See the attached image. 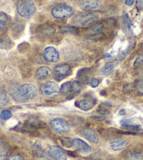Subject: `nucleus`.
I'll list each match as a JSON object with an SVG mask.
<instances>
[{
    "label": "nucleus",
    "instance_id": "1",
    "mask_svg": "<svg viewBox=\"0 0 143 160\" xmlns=\"http://www.w3.org/2000/svg\"><path fill=\"white\" fill-rule=\"evenodd\" d=\"M38 95V91L35 85L25 84L21 85L12 93L14 100L20 102H23L35 98Z\"/></svg>",
    "mask_w": 143,
    "mask_h": 160
},
{
    "label": "nucleus",
    "instance_id": "2",
    "mask_svg": "<svg viewBox=\"0 0 143 160\" xmlns=\"http://www.w3.org/2000/svg\"><path fill=\"white\" fill-rule=\"evenodd\" d=\"M36 11L35 4L32 0H18L17 3V12L21 17L28 18Z\"/></svg>",
    "mask_w": 143,
    "mask_h": 160
},
{
    "label": "nucleus",
    "instance_id": "3",
    "mask_svg": "<svg viewBox=\"0 0 143 160\" xmlns=\"http://www.w3.org/2000/svg\"><path fill=\"white\" fill-rule=\"evenodd\" d=\"M51 14L54 18L57 19H63L72 16L74 14V10L68 5L58 4L52 8Z\"/></svg>",
    "mask_w": 143,
    "mask_h": 160
},
{
    "label": "nucleus",
    "instance_id": "4",
    "mask_svg": "<svg viewBox=\"0 0 143 160\" xmlns=\"http://www.w3.org/2000/svg\"><path fill=\"white\" fill-rule=\"evenodd\" d=\"M44 126H45V124L44 122H42L41 120L32 118L28 119L27 122H25L22 124L21 130L22 131H25V132L32 134V135H35L36 133H37L39 128H43Z\"/></svg>",
    "mask_w": 143,
    "mask_h": 160
},
{
    "label": "nucleus",
    "instance_id": "5",
    "mask_svg": "<svg viewBox=\"0 0 143 160\" xmlns=\"http://www.w3.org/2000/svg\"><path fill=\"white\" fill-rule=\"evenodd\" d=\"M50 126L51 128L58 133H66L71 129L69 123L62 118H56L51 120Z\"/></svg>",
    "mask_w": 143,
    "mask_h": 160
},
{
    "label": "nucleus",
    "instance_id": "6",
    "mask_svg": "<svg viewBox=\"0 0 143 160\" xmlns=\"http://www.w3.org/2000/svg\"><path fill=\"white\" fill-rule=\"evenodd\" d=\"M98 15L93 13H86L76 16L72 18L74 24L79 25H88L98 21Z\"/></svg>",
    "mask_w": 143,
    "mask_h": 160
},
{
    "label": "nucleus",
    "instance_id": "7",
    "mask_svg": "<svg viewBox=\"0 0 143 160\" xmlns=\"http://www.w3.org/2000/svg\"><path fill=\"white\" fill-rule=\"evenodd\" d=\"M39 91L43 96L53 97L60 92V88L57 83L50 81L45 82L40 86Z\"/></svg>",
    "mask_w": 143,
    "mask_h": 160
},
{
    "label": "nucleus",
    "instance_id": "8",
    "mask_svg": "<svg viewBox=\"0 0 143 160\" xmlns=\"http://www.w3.org/2000/svg\"><path fill=\"white\" fill-rule=\"evenodd\" d=\"M71 70V68L67 63H62L56 65L54 68L53 73H54V78L57 81H61L64 79L66 77L69 75Z\"/></svg>",
    "mask_w": 143,
    "mask_h": 160
},
{
    "label": "nucleus",
    "instance_id": "9",
    "mask_svg": "<svg viewBox=\"0 0 143 160\" xmlns=\"http://www.w3.org/2000/svg\"><path fill=\"white\" fill-rule=\"evenodd\" d=\"M96 103V99L93 96H86L84 98L80 100V101H76L75 105L84 111H88L94 107Z\"/></svg>",
    "mask_w": 143,
    "mask_h": 160
},
{
    "label": "nucleus",
    "instance_id": "10",
    "mask_svg": "<svg viewBox=\"0 0 143 160\" xmlns=\"http://www.w3.org/2000/svg\"><path fill=\"white\" fill-rule=\"evenodd\" d=\"M48 155L54 160H67L66 152L56 145H51L49 147Z\"/></svg>",
    "mask_w": 143,
    "mask_h": 160
},
{
    "label": "nucleus",
    "instance_id": "11",
    "mask_svg": "<svg viewBox=\"0 0 143 160\" xmlns=\"http://www.w3.org/2000/svg\"><path fill=\"white\" fill-rule=\"evenodd\" d=\"M43 56L46 61L51 62H58L60 60L58 51L53 47L46 48L43 53Z\"/></svg>",
    "mask_w": 143,
    "mask_h": 160
},
{
    "label": "nucleus",
    "instance_id": "12",
    "mask_svg": "<svg viewBox=\"0 0 143 160\" xmlns=\"http://www.w3.org/2000/svg\"><path fill=\"white\" fill-rule=\"evenodd\" d=\"M80 8L85 11L98 10L101 7V3L98 0H79Z\"/></svg>",
    "mask_w": 143,
    "mask_h": 160
},
{
    "label": "nucleus",
    "instance_id": "13",
    "mask_svg": "<svg viewBox=\"0 0 143 160\" xmlns=\"http://www.w3.org/2000/svg\"><path fill=\"white\" fill-rule=\"evenodd\" d=\"M81 135L88 141L94 144H98L100 141L99 136L95 131L91 128H84L81 130Z\"/></svg>",
    "mask_w": 143,
    "mask_h": 160
},
{
    "label": "nucleus",
    "instance_id": "14",
    "mask_svg": "<svg viewBox=\"0 0 143 160\" xmlns=\"http://www.w3.org/2000/svg\"><path fill=\"white\" fill-rule=\"evenodd\" d=\"M105 29V25L102 22H95V23L91 25L90 27H88V32L91 36H98L102 35Z\"/></svg>",
    "mask_w": 143,
    "mask_h": 160
},
{
    "label": "nucleus",
    "instance_id": "15",
    "mask_svg": "<svg viewBox=\"0 0 143 160\" xmlns=\"http://www.w3.org/2000/svg\"><path fill=\"white\" fill-rule=\"evenodd\" d=\"M128 144V140L126 138H117L110 142V147L114 151H121L125 149Z\"/></svg>",
    "mask_w": 143,
    "mask_h": 160
},
{
    "label": "nucleus",
    "instance_id": "16",
    "mask_svg": "<svg viewBox=\"0 0 143 160\" xmlns=\"http://www.w3.org/2000/svg\"><path fill=\"white\" fill-rule=\"evenodd\" d=\"M11 150V145L4 138H0V160L7 158Z\"/></svg>",
    "mask_w": 143,
    "mask_h": 160
},
{
    "label": "nucleus",
    "instance_id": "17",
    "mask_svg": "<svg viewBox=\"0 0 143 160\" xmlns=\"http://www.w3.org/2000/svg\"><path fill=\"white\" fill-rule=\"evenodd\" d=\"M74 146L76 147L77 150H78L79 152L87 154V153H89L91 151V147L90 145L81 139L74 138Z\"/></svg>",
    "mask_w": 143,
    "mask_h": 160
},
{
    "label": "nucleus",
    "instance_id": "18",
    "mask_svg": "<svg viewBox=\"0 0 143 160\" xmlns=\"http://www.w3.org/2000/svg\"><path fill=\"white\" fill-rule=\"evenodd\" d=\"M52 75V71L49 68L42 66L37 70L35 72V78L39 80L45 79Z\"/></svg>",
    "mask_w": 143,
    "mask_h": 160
},
{
    "label": "nucleus",
    "instance_id": "19",
    "mask_svg": "<svg viewBox=\"0 0 143 160\" xmlns=\"http://www.w3.org/2000/svg\"><path fill=\"white\" fill-rule=\"evenodd\" d=\"M90 69L89 68H82V69L79 70L76 73L77 78H79L80 80V82L83 83V84H88V81H89L90 78Z\"/></svg>",
    "mask_w": 143,
    "mask_h": 160
},
{
    "label": "nucleus",
    "instance_id": "20",
    "mask_svg": "<svg viewBox=\"0 0 143 160\" xmlns=\"http://www.w3.org/2000/svg\"><path fill=\"white\" fill-rule=\"evenodd\" d=\"M125 160H143V151L132 150L125 156Z\"/></svg>",
    "mask_w": 143,
    "mask_h": 160
},
{
    "label": "nucleus",
    "instance_id": "21",
    "mask_svg": "<svg viewBox=\"0 0 143 160\" xmlns=\"http://www.w3.org/2000/svg\"><path fill=\"white\" fill-rule=\"evenodd\" d=\"M60 93L62 96H68L72 93V82L68 81L63 83L60 88Z\"/></svg>",
    "mask_w": 143,
    "mask_h": 160
},
{
    "label": "nucleus",
    "instance_id": "22",
    "mask_svg": "<svg viewBox=\"0 0 143 160\" xmlns=\"http://www.w3.org/2000/svg\"><path fill=\"white\" fill-rule=\"evenodd\" d=\"M8 22V16L3 11H0V32L4 31L7 28Z\"/></svg>",
    "mask_w": 143,
    "mask_h": 160
},
{
    "label": "nucleus",
    "instance_id": "23",
    "mask_svg": "<svg viewBox=\"0 0 143 160\" xmlns=\"http://www.w3.org/2000/svg\"><path fill=\"white\" fill-rule=\"evenodd\" d=\"M13 47V43L8 37H4L0 39V47L4 49H8Z\"/></svg>",
    "mask_w": 143,
    "mask_h": 160
},
{
    "label": "nucleus",
    "instance_id": "24",
    "mask_svg": "<svg viewBox=\"0 0 143 160\" xmlns=\"http://www.w3.org/2000/svg\"><path fill=\"white\" fill-rule=\"evenodd\" d=\"M116 66V63L114 62H109L105 63L104 66L101 68V74L102 75H107L109 72H110L111 70L114 69Z\"/></svg>",
    "mask_w": 143,
    "mask_h": 160
},
{
    "label": "nucleus",
    "instance_id": "25",
    "mask_svg": "<svg viewBox=\"0 0 143 160\" xmlns=\"http://www.w3.org/2000/svg\"><path fill=\"white\" fill-rule=\"evenodd\" d=\"M56 32V29L51 25H44V27L41 28V32L44 35H52Z\"/></svg>",
    "mask_w": 143,
    "mask_h": 160
},
{
    "label": "nucleus",
    "instance_id": "26",
    "mask_svg": "<svg viewBox=\"0 0 143 160\" xmlns=\"http://www.w3.org/2000/svg\"><path fill=\"white\" fill-rule=\"evenodd\" d=\"M122 128L126 130V131H132V132H138V131H141V126L139 125H133V124H122L121 125Z\"/></svg>",
    "mask_w": 143,
    "mask_h": 160
},
{
    "label": "nucleus",
    "instance_id": "27",
    "mask_svg": "<svg viewBox=\"0 0 143 160\" xmlns=\"http://www.w3.org/2000/svg\"><path fill=\"white\" fill-rule=\"evenodd\" d=\"M61 142L62 145L67 148H70L74 146V139H72L69 137H62L61 138Z\"/></svg>",
    "mask_w": 143,
    "mask_h": 160
},
{
    "label": "nucleus",
    "instance_id": "28",
    "mask_svg": "<svg viewBox=\"0 0 143 160\" xmlns=\"http://www.w3.org/2000/svg\"><path fill=\"white\" fill-rule=\"evenodd\" d=\"M135 44H136V42H133V43H132V44H131L127 47L126 49L123 51L122 52L120 53L119 54V56H117V59H118V60H123V59H124L125 57L128 55V53H129L130 51L134 48V47H135Z\"/></svg>",
    "mask_w": 143,
    "mask_h": 160
},
{
    "label": "nucleus",
    "instance_id": "29",
    "mask_svg": "<svg viewBox=\"0 0 143 160\" xmlns=\"http://www.w3.org/2000/svg\"><path fill=\"white\" fill-rule=\"evenodd\" d=\"M62 30L63 32L73 34V35H77L79 32V28L74 26H70V25H67V26H64L62 28Z\"/></svg>",
    "mask_w": 143,
    "mask_h": 160
},
{
    "label": "nucleus",
    "instance_id": "30",
    "mask_svg": "<svg viewBox=\"0 0 143 160\" xmlns=\"http://www.w3.org/2000/svg\"><path fill=\"white\" fill-rule=\"evenodd\" d=\"M9 102V98L7 94L4 91H0V107L7 105Z\"/></svg>",
    "mask_w": 143,
    "mask_h": 160
},
{
    "label": "nucleus",
    "instance_id": "31",
    "mask_svg": "<svg viewBox=\"0 0 143 160\" xmlns=\"http://www.w3.org/2000/svg\"><path fill=\"white\" fill-rule=\"evenodd\" d=\"M72 93H78L81 89V83L78 80H75L72 82Z\"/></svg>",
    "mask_w": 143,
    "mask_h": 160
},
{
    "label": "nucleus",
    "instance_id": "32",
    "mask_svg": "<svg viewBox=\"0 0 143 160\" xmlns=\"http://www.w3.org/2000/svg\"><path fill=\"white\" fill-rule=\"evenodd\" d=\"M98 112L102 115H107L110 113V110L107 108V105L105 104H102L101 106H99Z\"/></svg>",
    "mask_w": 143,
    "mask_h": 160
},
{
    "label": "nucleus",
    "instance_id": "33",
    "mask_svg": "<svg viewBox=\"0 0 143 160\" xmlns=\"http://www.w3.org/2000/svg\"><path fill=\"white\" fill-rule=\"evenodd\" d=\"M34 151H35V154L37 155L38 157H45L46 155L44 154V152L43 151L42 148H41L39 145L38 144H35L34 145Z\"/></svg>",
    "mask_w": 143,
    "mask_h": 160
},
{
    "label": "nucleus",
    "instance_id": "34",
    "mask_svg": "<svg viewBox=\"0 0 143 160\" xmlns=\"http://www.w3.org/2000/svg\"><path fill=\"white\" fill-rule=\"evenodd\" d=\"M11 116H12V113H11V111L8 110H3L1 114H0V118L3 120H7L8 119H10L11 118Z\"/></svg>",
    "mask_w": 143,
    "mask_h": 160
},
{
    "label": "nucleus",
    "instance_id": "35",
    "mask_svg": "<svg viewBox=\"0 0 143 160\" xmlns=\"http://www.w3.org/2000/svg\"><path fill=\"white\" fill-rule=\"evenodd\" d=\"M123 21H124V24L125 28H126V29L130 30L131 28V21L129 17H128L127 14H126V15L124 16Z\"/></svg>",
    "mask_w": 143,
    "mask_h": 160
},
{
    "label": "nucleus",
    "instance_id": "36",
    "mask_svg": "<svg viewBox=\"0 0 143 160\" xmlns=\"http://www.w3.org/2000/svg\"><path fill=\"white\" fill-rule=\"evenodd\" d=\"M143 65V56H139L134 62L133 66L135 68H139Z\"/></svg>",
    "mask_w": 143,
    "mask_h": 160
},
{
    "label": "nucleus",
    "instance_id": "37",
    "mask_svg": "<svg viewBox=\"0 0 143 160\" xmlns=\"http://www.w3.org/2000/svg\"><path fill=\"white\" fill-rule=\"evenodd\" d=\"M137 91H138L139 93L142 94L143 95V79L139 80L136 84Z\"/></svg>",
    "mask_w": 143,
    "mask_h": 160
},
{
    "label": "nucleus",
    "instance_id": "38",
    "mask_svg": "<svg viewBox=\"0 0 143 160\" xmlns=\"http://www.w3.org/2000/svg\"><path fill=\"white\" fill-rule=\"evenodd\" d=\"M4 160H25V159L22 155H19V154H16V155H13L10 157H8V158H7Z\"/></svg>",
    "mask_w": 143,
    "mask_h": 160
},
{
    "label": "nucleus",
    "instance_id": "39",
    "mask_svg": "<svg viewBox=\"0 0 143 160\" xmlns=\"http://www.w3.org/2000/svg\"><path fill=\"white\" fill-rule=\"evenodd\" d=\"M22 28H23V26H22V22L21 23H18V22H14L13 25H12V30H13L15 32H17V31H21Z\"/></svg>",
    "mask_w": 143,
    "mask_h": 160
},
{
    "label": "nucleus",
    "instance_id": "40",
    "mask_svg": "<svg viewBox=\"0 0 143 160\" xmlns=\"http://www.w3.org/2000/svg\"><path fill=\"white\" fill-rule=\"evenodd\" d=\"M98 84H99V80L98 79H97L96 78L91 79V82H90V85H91V87L96 88V87H98Z\"/></svg>",
    "mask_w": 143,
    "mask_h": 160
},
{
    "label": "nucleus",
    "instance_id": "41",
    "mask_svg": "<svg viewBox=\"0 0 143 160\" xmlns=\"http://www.w3.org/2000/svg\"><path fill=\"white\" fill-rule=\"evenodd\" d=\"M136 8L138 11L143 9V0H136Z\"/></svg>",
    "mask_w": 143,
    "mask_h": 160
},
{
    "label": "nucleus",
    "instance_id": "42",
    "mask_svg": "<svg viewBox=\"0 0 143 160\" xmlns=\"http://www.w3.org/2000/svg\"><path fill=\"white\" fill-rule=\"evenodd\" d=\"M93 119H95L96 120V121H102V120L105 119V118L104 117H102V115H97V116H94V117H92Z\"/></svg>",
    "mask_w": 143,
    "mask_h": 160
},
{
    "label": "nucleus",
    "instance_id": "43",
    "mask_svg": "<svg viewBox=\"0 0 143 160\" xmlns=\"http://www.w3.org/2000/svg\"><path fill=\"white\" fill-rule=\"evenodd\" d=\"M134 2H135V0H126L125 3L127 6H132Z\"/></svg>",
    "mask_w": 143,
    "mask_h": 160
},
{
    "label": "nucleus",
    "instance_id": "44",
    "mask_svg": "<svg viewBox=\"0 0 143 160\" xmlns=\"http://www.w3.org/2000/svg\"><path fill=\"white\" fill-rule=\"evenodd\" d=\"M126 110H121L119 111V115H121V116H122V115H126Z\"/></svg>",
    "mask_w": 143,
    "mask_h": 160
},
{
    "label": "nucleus",
    "instance_id": "45",
    "mask_svg": "<svg viewBox=\"0 0 143 160\" xmlns=\"http://www.w3.org/2000/svg\"><path fill=\"white\" fill-rule=\"evenodd\" d=\"M87 160H102V159L98 158H87Z\"/></svg>",
    "mask_w": 143,
    "mask_h": 160
},
{
    "label": "nucleus",
    "instance_id": "46",
    "mask_svg": "<svg viewBox=\"0 0 143 160\" xmlns=\"http://www.w3.org/2000/svg\"><path fill=\"white\" fill-rule=\"evenodd\" d=\"M104 58H111V56H110L109 53H105L104 55Z\"/></svg>",
    "mask_w": 143,
    "mask_h": 160
},
{
    "label": "nucleus",
    "instance_id": "47",
    "mask_svg": "<svg viewBox=\"0 0 143 160\" xmlns=\"http://www.w3.org/2000/svg\"><path fill=\"white\" fill-rule=\"evenodd\" d=\"M142 50H143V47H142Z\"/></svg>",
    "mask_w": 143,
    "mask_h": 160
}]
</instances>
